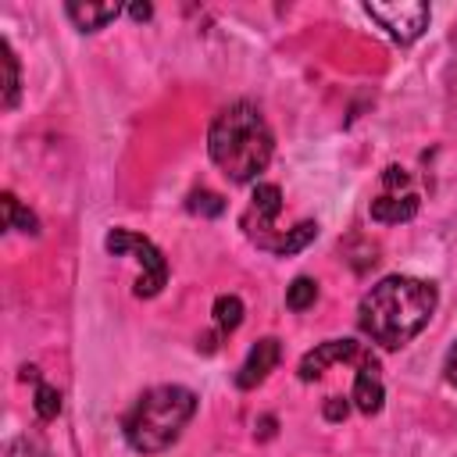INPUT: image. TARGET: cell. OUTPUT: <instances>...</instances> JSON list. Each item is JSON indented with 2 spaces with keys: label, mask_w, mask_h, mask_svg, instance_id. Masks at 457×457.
<instances>
[{
  "label": "cell",
  "mask_w": 457,
  "mask_h": 457,
  "mask_svg": "<svg viewBox=\"0 0 457 457\" xmlns=\"http://www.w3.org/2000/svg\"><path fill=\"white\" fill-rule=\"evenodd\" d=\"M436 300L439 293L432 282L414 275H389L364 293L357 307V325L371 343L386 350H400L428 325Z\"/></svg>",
  "instance_id": "1"
},
{
  "label": "cell",
  "mask_w": 457,
  "mask_h": 457,
  "mask_svg": "<svg viewBox=\"0 0 457 457\" xmlns=\"http://www.w3.org/2000/svg\"><path fill=\"white\" fill-rule=\"evenodd\" d=\"M271 150H275L271 129H268L264 114H261L253 104H246V100L228 104V107L211 121L207 154H211V161H214L232 182H253V179L268 168Z\"/></svg>",
  "instance_id": "2"
},
{
  "label": "cell",
  "mask_w": 457,
  "mask_h": 457,
  "mask_svg": "<svg viewBox=\"0 0 457 457\" xmlns=\"http://www.w3.org/2000/svg\"><path fill=\"white\" fill-rule=\"evenodd\" d=\"M193 414H196V393L193 389L154 386L125 414V439L136 453H161L182 436V428L189 425Z\"/></svg>",
  "instance_id": "3"
},
{
  "label": "cell",
  "mask_w": 457,
  "mask_h": 457,
  "mask_svg": "<svg viewBox=\"0 0 457 457\" xmlns=\"http://www.w3.org/2000/svg\"><path fill=\"white\" fill-rule=\"evenodd\" d=\"M104 246L111 253H136V261L143 268L139 278H136V296H157L164 289V282H168V261H164V253L146 236L129 232V228H111L107 239H104Z\"/></svg>",
  "instance_id": "4"
},
{
  "label": "cell",
  "mask_w": 457,
  "mask_h": 457,
  "mask_svg": "<svg viewBox=\"0 0 457 457\" xmlns=\"http://www.w3.org/2000/svg\"><path fill=\"white\" fill-rule=\"evenodd\" d=\"M364 14L375 18L396 43H414L428 29V18H432L428 4H421V0H393V4L371 0V4H364Z\"/></svg>",
  "instance_id": "5"
},
{
  "label": "cell",
  "mask_w": 457,
  "mask_h": 457,
  "mask_svg": "<svg viewBox=\"0 0 457 457\" xmlns=\"http://www.w3.org/2000/svg\"><path fill=\"white\" fill-rule=\"evenodd\" d=\"M282 211V193L275 182H257L253 186V196H250V211L243 214V228L250 232V239L257 246H268L271 243V221L278 218Z\"/></svg>",
  "instance_id": "6"
},
{
  "label": "cell",
  "mask_w": 457,
  "mask_h": 457,
  "mask_svg": "<svg viewBox=\"0 0 457 457\" xmlns=\"http://www.w3.org/2000/svg\"><path fill=\"white\" fill-rule=\"evenodd\" d=\"M368 353V346L364 343H357V339H325V343H318L311 353H303V361H300V378L303 382H314L325 368H332V364H339V361H361Z\"/></svg>",
  "instance_id": "7"
},
{
  "label": "cell",
  "mask_w": 457,
  "mask_h": 457,
  "mask_svg": "<svg viewBox=\"0 0 457 457\" xmlns=\"http://www.w3.org/2000/svg\"><path fill=\"white\" fill-rule=\"evenodd\" d=\"M350 400L357 403L361 414H378L382 411V400H386V386H382V368L375 361V353L368 350L361 361H357V371H353V393Z\"/></svg>",
  "instance_id": "8"
},
{
  "label": "cell",
  "mask_w": 457,
  "mask_h": 457,
  "mask_svg": "<svg viewBox=\"0 0 457 457\" xmlns=\"http://www.w3.org/2000/svg\"><path fill=\"white\" fill-rule=\"evenodd\" d=\"M278 361H282V346H278V339H271V336L257 339V343L250 346L246 361H243L239 371H236V386H239V389H253V386H261V382L278 368Z\"/></svg>",
  "instance_id": "9"
},
{
  "label": "cell",
  "mask_w": 457,
  "mask_h": 457,
  "mask_svg": "<svg viewBox=\"0 0 457 457\" xmlns=\"http://www.w3.org/2000/svg\"><path fill=\"white\" fill-rule=\"evenodd\" d=\"M414 214H418L414 193H382L378 200H371V218L382 225H400V221H411Z\"/></svg>",
  "instance_id": "10"
},
{
  "label": "cell",
  "mask_w": 457,
  "mask_h": 457,
  "mask_svg": "<svg viewBox=\"0 0 457 457\" xmlns=\"http://www.w3.org/2000/svg\"><path fill=\"white\" fill-rule=\"evenodd\" d=\"M64 14L75 21V29H82V32H96V29H104L107 21H114L118 14H121V7L118 4H64Z\"/></svg>",
  "instance_id": "11"
},
{
  "label": "cell",
  "mask_w": 457,
  "mask_h": 457,
  "mask_svg": "<svg viewBox=\"0 0 457 457\" xmlns=\"http://www.w3.org/2000/svg\"><path fill=\"white\" fill-rule=\"evenodd\" d=\"M0 68H4V86H0V104L11 111L18 104V86H21V75H18V57L11 50L7 39H0Z\"/></svg>",
  "instance_id": "12"
},
{
  "label": "cell",
  "mask_w": 457,
  "mask_h": 457,
  "mask_svg": "<svg viewBox=\"0 0 457 457\" xmlns=\"http://www.w3.org/2000/svg\"><path fill=\"white\" fill-rule=\"evenodd\" d=\"M0 204H4V228H18V232H39L36 214H32V211H25V207L18 204V196H14V193H4V196H0Z\"/></svg>",
  "instance_id": "13"
},
{
  "label": "cell",
  "mask_w": 457,
  "mask_h": 457,
  "mask_svg": "<svg viewBox=\"0 0 457 457\" xmlns=\"http://www.w3.org/2000/svg\"><path fill=\"white\" fill-rule=\"evenodd\" d=\"M239 321H243V300L236 293H221L214 300V325H218V332H236Z\"/></svg>",
  "instance_id": "14"
},
{
  "label": "cell",
  "mask_w": 457,
  "mask_h": 457,
  "mask_svg": "<svg viewBox=\"0 0 457 457\" xmlns=\"http://www.w3.org/2000/svg\"><path fill=\"white\" fill-rule=\"evenodd\" d=\"M314 236H318V225H314V221H300V225H293L271 250H275L278 257H293V253H300Z\"/></svg>",
  "instance_id": "15"
},
{
  "label": "cell",
  "mask_w": 457,
  "mask_h": 457,
  "mask_svg": "<svg viewBox=\"0 0 457 457\" xmlns=\"http://www.w3.org/2000/svg\"><path fill=\"white\" fill-rule=\"evenodd\" d=\"M314 300H318V282L314 278L300 275V278L289 282V289H286V307L289 311H307Z\"/></svg>",
  "instance_id": "16"
},
{
  "label": "cell",
  "mask_w": 457,
  "mask_h": 457,
  "mask_svg": "<svg viewBox=\"0 0 457 457\" xmlns=\"http://www.w3.org/2000/svg\"><path fill=\"white\" fill-rule=\"evenodd\" d=\"M32 407H36V414H39L43 421H54V418L61 414V393H57L54 386L39 382V386H36V400H32Z\"/></svg>",
  "instance_id": "17"
},
{
  "label": "cell",
  "mask_w": 457,
  "mask_h": 457,
  "mask_svg": "<svg viewBox=\"0 0 457 457\" xmlns=\"http://www.w3.org/2000/svg\"><path fill=\"white\" fill-rule=\"evenodd\" d=\"M221 196L218 193H207V189H200V193H193L189 196V211H196V214H221Z\"/></svg>",
  "instance_id": "18"
},
{
  "label": "cell",
  "mask_w": 457,
  "mask_h": 457,
  "mask_svg": "<svg viewBox=\"0 0 457 457\" xmlns=\"http://www.w3.org/2000/svg\"><path fill=\"white\" fill-rule=\"evenodd\" d=\"M4 457H46L32 439H11L7 446H4Z\"/></svg>",
  "instance_id": "19"
},
{
  "label": "cell",
  "mask_w": 457,
  "mask_h": 457,
  "mask_svg": "<svg viewBox=\"0 0 457 457\" xmlns=\"http://www.w3.org/2000/svg\"><path fill=\"white\" fill-rule=\"evenodd\" d=\"M346 414H350V403H346L343 396H328V400H325V418H328V421H343Z\"/></svg>",
  "instance_id": "20"
},
{
  "label": "cell",
  "mask_w": 457,
  "mask_h": 457,
  "mask_svg": "<svg viewBox=\"0 0 457 457\" xmlns=\"http://www.w3.org/2000/svg\"><path fill=\"white\" fill-rule=\"evenodd\" d=\"M443 371H446V382L457 386V343L450 346V353H446V368H443Z\"/></svg>",
  "instance_id": "21"
},
{
  "label": "cell",
  "mask_w": 457,
  "mask_h": 457,
  "mask_svg": "<svg viewBox=\"0 0 457 457\" xmlns=\"http://www.w3.org/2000/svg\"><path fill=\"white\" fill-rule=\"evenodd\" d=\"M129 14H132L136 21H146V18L154 14V7H150V4H132V7H129Z\"/></svg>",
  "instance_id": "22"
}]
</instances>
